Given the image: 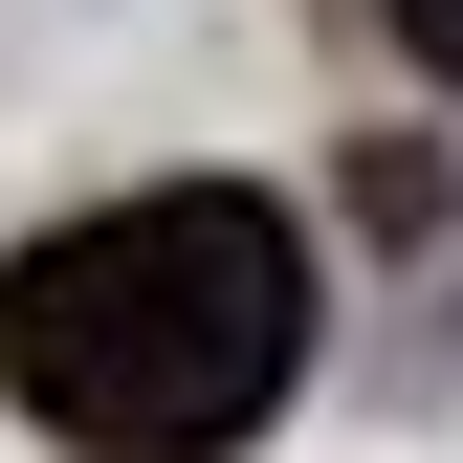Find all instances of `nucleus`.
I'll return each mask as SVG.
<instances>
[{
  "label": "nucleus",
  "mask_w": 463,
  "mask_h": 463,
  "mask_svg": "<svg viewBox=\"0 0 463 463\" xmlns=\"http://www.w3.org/2000/svg\"><path fill=\"white\" fill-rule=\"evenodd\" d=\"M309 375V243L243 177H155L0 265V397L67 463H221Z\"/></svg>",
  "instance_id": "nucleus-1"
},
{
  "label": "nucleus",
  "mask_w": 463,
  "mask_h": 463,
  "mask_svg": "<svg viewBox=\"0 0 463 463\" xmlns=\"http://www.w3.org/2000/svg\"><path fill=\"white\" fill-rule=\"evenodd\" d=\"M397 44H420V67H463V0H397Z\"/></svg>",
  "instance_id": "nucleus-2"
}]
</instances>
